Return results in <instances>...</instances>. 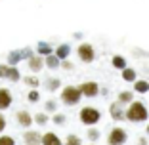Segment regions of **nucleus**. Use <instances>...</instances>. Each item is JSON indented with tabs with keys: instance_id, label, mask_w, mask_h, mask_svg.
<instances>
[{
	"instance_id": "f257e3e1",
	"label": "nucleus",
	"mask_w": 149,
	"mask_h": 145,
	"mask_svg": "<svg viewBox=\"0 0 149 145\" xmlns=\"http://www.w3.org/2000/svg\"><path fill=\"white\" fill-rule=\"evenodd\" d=\"M147 119H149V111H147V107H145V103L134 99L130 105L126 107V120L128 122L140 124V122H145Z\"/></svg>"
},
{
	"instance_id": "f03ea898",
	"label": "nucleus",
	"mask_w": 149,
	"mask_h": 145,
	"mask_svg": "<svg viewBox=\"0 0 149 145\" xmlns=\"http://www.w3.org/2000/svg\"><path fill=\"white\" fill-rule=\"evenodd\" d=\"M79 119H80V122H82L84 126L92 128L101 120V111L96 109V107H92V105H84L82 109H80V113H79Z\"/></svg>"
},
{
	"instance_id": "7ed1b4c3",
	"label": "nucleus",
	"mask_w": 149,
	"mask_h": 145,
	"mask_svg": "<svg viewBox=\"0 0 149 145\" xmlns=\"http://www.w3.org/2000/svg\"><path fill=\"white\" fill-rule=\"evenodd\" d=\"M59 99H61L63 105L74 107V105H79L80 99H82V92H80L79 86H65V88L61 90V96H59Z\"/></svg>"
},
{
	"instance_id": "20e7f679",
	"label": "nucleus",
	"mask_w": 149,
	"mask_h": 145,
	"mask_svg": "<svg viewBox=\"0 0 149 145\" xmlns=\"http://www.w3.org/2000/svg\"><path fill=\"white\" fill-rule=\"evenodd\" d=\"M128 139V134L123 126H115L109 130V136H107V145H124Z\"/></svg>"
},
{
	"instance_id": "39448f33",
	"label": "nucleus",
	"mask_w": 149,
	"mask_h": 145,
	"mask_svg": "<svg viewBox=\"0 0 149 145\" xmlns=\"http://www.w3.org/2000/svg\"><path fill=\"white\" fill-rule=\"evenodd\" d=\"M31 56H35L31 48L13 50V52H10V53H8V65H10V67H17V63H19V61H23V59L27 61V59H29Z\"/></svg>"
},
{
	"instance_id": "423d86ee",
	"label": "nucleus",
	"mask_w": 149,
	"mask_h": 145,
	"mask_svg": "<svg viewBox=\"0 0 149 145\" xmlns=\"http://www.w3.org/2000/svg\"><path fill=\"white\" fill-rule=\"evenodd\" d=\"M77 56H79V59L82 63H92L94 59H96V50H94L92 44L82 42V44H79V48H77Z\"/></svg>"
},
{
	"instance_id": "0eeeda50",
	"label": "nucleus",
	"mask_w": 149,
	"mask_h": 145,
	"mask_svg": "<svg viewBox=\"0 0 149 145\" xmlns=\"http://www.w3.org/2000/svg\"><path fill=\"white\" fill-rule=\"evenodd\" d=\"M79 88H80V92H82V97H96V96H100V92H101L100 84H97L96 80H88V82H82Z\"/></svg>"
},
{
	"instance_id": "6e6552de",
	"label": "nucleus",
	"mask_w": 149,
	"mask_h": 145,
	"mask_svg": "<svg viewBox=\"0 0 149 145\" xmlns=\"http://www.w3.org/2000/svg\"><path fill=\"white\" fill-rule=\"evenodd\" d=\"M109 114H111V119L117 120V122L126 120V109H124V105L118 103V101H113V103L109 105Z\"/></svg>"
},
{
	"instance_id": "1a4fd4ad",
	"label": "nucleus",
	"mask_w": 149,
	"mask_h": 145,
	"mask_svg": "<svg viewBox=\"0 0 149 145\" xmlns=\"http://www.w3.org/2000/svg\"><path fill=\"white\" fill-rule=\"evenodd\" d=\"M15 120H17V124H19L21 128L29 130V128L33 126V122H35V117H33L29 111L21 109V111H17V113H15Z\"/></svg>"
},
{
	"instance_id": "9d476101",
	"label": "nucleus",
	"mask_w": 149,
	"mask_h": 145,
	"mask_svg": "<svg viewBox=\"0 0 149 145\" xmlns=\"http://www.w3.org/2000/svg\"><path fill=\"white\" fill-rule=\"evenodd\" d=\"M27 67H29V71H33V73H40V71L44 69V57L38 56V53H35V56H31L29 59H27Z\"/></svg>"
},
{
	"instance_id": "9b49d317",
	"label": "nucleus",
	"mask_w": 149,
	"mask_h": 145,
	"mask_svg": "<svg viewBox=\"0 0 149 145\" xmlns=\"http://www.w3.org/2000/svg\"><path fill=\"white\" fill-rule=\"evenodd\" d=\"M23 141H25V145H40L42 143V134L36 132V130H25Z\"/></svg>"
},
{
	"instance_id": "f8f14e48",
	"label": "nucleus",
	"mask_w": 149,
	"mask_h": 145,
	"mask_svg": "<svg viewBox=\"0 0 149 145\" xmlns=\"http://www.w3.org/2000/svg\"><path fill=\"white\" fill-rule=\"evenodd\" d=\"M12 101H13V96L8 88H0V111H6L12 107Z\"/></svg>"
},
{
	"instance_id": "ddd939ff",
	"label": "nucleus",
	"mask_w": 149,
	"mask_h": 145,
	"mask_svg": "<svg viewBox=\"0 0 149 145\" xmlns=\"http://www.w3.org/2000/svg\"><path fill=\"white\" fill-rule=\"evenodd\" d=\"M40 145H63V139L56 132H46L42 134V143Z\"/></svg>"
},
{
	"instance_id": "4468645a",
	"label": "nucleus",
	"mask_w": 149,
	"mask_h": 145,
	"mask_svg": "<svg viewBox=\"0 0 149 145\" xmlns=\"http://www.w3.org/2000/svg\"><path fill=\"white\" fill-rule=\"evenodd\" d=\"M54 53H56V56L59 57L61 61H65L67 57H69V53H71V46L67 44V42H63V44H59L56 50H54Z\"/></svg>"
},
{
	"instance_id": "2eb2a0df",
	"label": "nucleus",
	"mask_w": 149,
	"mask_h": 145,
	"mask_svg": "<svg viewBox=\"0 0 149 145\" xmlns=\"http://www.w3.org/2000/svg\"><path fill=\"white\" fill-rule=\"evenodd\" d=\"M44 88H46V92H57V90L61 88V80L59 78H56V76H54V78H48V80H44Z\"/></svg>"
},
{
	"instance_id": "dca6fc26",
	"label": "nucleus",
	"mask_w": 149,
	"mask_h": 145,
	"mask_svg": "<svg viewBox=\"0 0 149 145\" xmlns=\"http://www.w3.org/2000/svg\"><path fill=\"white\" fill-rule=\"evenodd\" d=\"M36 53L42 56V57H48V56L54 53V48H52V44H48V42H38V44H36Z\"/></svg>"
},
{
	"instance_id": "f3484780",
	"label": "nucleus",
	"mask_w": 149,
	"mask_h": 145,
	"mask_svg": "<svg viewBox=\"0 0 149 145\" xmlns=\"http://www.w3.org/2000/svg\"><path fill=\"white\" fill-rule=\"evenodd\" d=\"M44 65L48 67V69H59L61 67V59L56 56V53H52V56H48V57H44Z\"/></svg>"
},
{
	"instance_id": "a211bd4d",
	"label": "nucleus",
	"mask_w": 149,
	"mask_h": 145,
	"mask_svg": "<svg viewBox=\"0 0 149 145\" xmlns=\"http://www.w3.org/2000/svg\"><path fill=\"white\" fill-rule=\"evenodd\" d=\"M120 75H123V80L124 82H136L138 80V73H136V69H132V67H126L124 71H120Z\"/></svg>"
},
{
	"instance_id": "6ab92c4d",
	"label": "nucleus",
	"mask_w": 149,
	"mask_h": 145,
	"mask_svg": "<svg viewBox=\"0 0 149 145\" xmlns=\"http://www.w3.org/2000/svg\"><path fill=\"white\" fill-rule=\"evenodd\" d=\"M111 65H113L115 69H118V71H124V69L128 67L126 57H124V56H118V53H117V56L111 57Z\"/></svg>"
},
{
	"instance_id": "aec40b11",
	"label": "nucleus",
	"mask_w": 149,
	"mask_h": 145,
	"mask_svg": "<svg viewBox=\"0 0 149 145\" xmlns=\"http://www.w3.org/2000/svg\"><path fill=\"white\" fill-rule=\"evenodd\" d=\"M117 101H118V103H123V105H130L132 101H134V92H130V90L118 92V96H117Z\"/></svg>"
},
{
	"instance_id": "412c9836",
	"label": "nucleus",
	"mask_w": 149,
	"mask_h": 145,
	"mask_svg": "<svg viewBox=\"0 0 149 145\" xmlns=\"http://www.w3.org/2000/svg\"><path fill=\"white\" fill-rule=\"evenodd\" d=\"M147 92H149L147 80H136L134 82V94H147Z\"/></svg>"
},
{
	"instance_id": "4be33fe9",
	"label": "nucleus",
	"mask_w": 149,
	"mask_h": 145,
	"mask_svg": "<svg viewBox=\"0 0 149 145\" xmlns=\"http://www.w3.org/2000/svg\"><path fill=\"white\" fill-rule=\"evenodd\" d=\"M48 120H50V114L46 113V111H40V113L35 114V124L36 126H46Z\"/></svg>"
},
{
	"instance_id": "5701e85b",
	"label": "nucleus",
	"mask_w": 149,
	"mask_h": 145,
	"mask_svg": "<svg viewBox=\"0 0 149 145\" xmlns=\"http://www.w3.org/2000/svg\"><path fill=\"white\" fill-rule=\"evenodd\" d=\"M23 82L27 84V86H29V88L31 90H36L40 86V80H38V76H35V75H29V76H23Z\"/></svg>"
},
{
	"instance_id": "b1692460",
	"label": "nucleus",
	"mask_w": 149,
	"mask_h": 145,
	"mask_svg": "<svg viewBox=\"0 0 149 145\" xmlns=\"http://www.w3.org/2000/svg\"><path fill=\"white\" fill-rule=\"evenodd\" d=\"M6 80H10V82H17V80H21V73H19L17 67H10Z\"/></svg>"
},
{
	"instance_id": "393cba45",
	"label": "nucleus",
	"mask_w": 149,
	"mask_h": 145,
	"mask_svg": "<svg viewBox=\"0 0 149 145\" xmlns=\"http://www.w3.org/2000/svg\"><path fill=\"white\" fill-rule=\"evenodd\" d=\"M44 111H46L48 114H50V113H52V114H56V113H57V101L50 97V99L46 101V103H44Z\"/></svg>"
},
{
	"instance_id": "a878e982",
	"label": "nucleus",
	"mask_w": 149,
	"mask_h": 145,
	"mask_svg": "<svg viewBox=\"0 0 149 145\" xmlns=\"http://www.w3.org/2000/svg\"><path fill=\"white\" fill-rule=\"evenodd\" d=\"M86 137H88L90 141H97V139L101 137V132L97 130L96 126H92V128H88V130H86Z\"/></svg>"
},
{
	"instance_id": "bb28decb",
	"label": "nucleus",
	"mask_w": 149,
	"mask_h": 145,
	"mask_svg": "<svg viewBox=\"0 0 149 145\" xmlns=\"http://www.w3.org/2000/svg\"><path fill=\"white\" fill-rule=\"evenodd\" d=\"M63 145H82V139H80V136H77V134H69V136L65 137V141H63Z\"/></svg>"
},
{
	"instance_id": "cd10ccee",
	"label": "nucleus",
	"mask_w": 149,
	"mask_h": 145,
	"mask_svg": "<svg viewBox=\"0 0 149 145\" xmlns=\"http://www.w3.org/2000/svg\"><path fill=\"white\" fill-rule=\"evenodd\" d=\"M52 122H54V124H57V126H63V124L67 122V117H65L63 113H56V114L52 117Z\"/></svg>"
},
{
	"instance_id": "c85d7f7f",
	"label": "nucleus",
	"mask_w": 149,
	"mask_h": 145,
	"mask_svg": "<svg viewBox=\"0 0 149 145\" xmlns=\"http://www.w3.org/2000/svg\"><path fill=\"white\" fill-rule=\"evenodd\" d=\"M27 101L38 103V101H40V92H38V90H29V94H27Z\"/></svg>"
},
{
	"instance_id": "c756f323",
	"label": "nucleus",
	"mask_w": 149,
	"mask_h": 145,
	"mask_svg": "<svg viewBox=\"0 0 149 145\" xmlns=\"http://www.w3.org/2000/svg\"><path fill=\"white\" fill-rule=\"evenodd\" d=\"M0 145H15V139H13L12 136H0Z\"/></svg>"
},
{
	"instance_id": "7c9ffc66",
	"label": "nucleus",
	"mask_w": 149,
	"mask_h": 145,
	"mask_svg": "<svg viewBox=\"0 0 149 145\" xmlns=\"http://www.w3.org/2000/svg\"><path fill=\"white\" fill-rule=\"evenodd\" d=\"M6 126H8V120H6V117L2 113H0V136H2V132L6 130Z\"/></svg>"
},
{
	"instance_id": "2f4dec72",
	"label": "nucleus",
	"mask_w": 149,
	"mask_h": 145,
	"mask_svg": "<svg viewBox=\"0 0 149 145\" xmlns=\"http://www.w3.org/2000/svg\"><path fill=\"white\" fill-rule=\"evenodd\" d=\"M8 69H10L8 63H6V65H0V78L6 80V76H8Z\"/></svg>"
},
{
	"instance_id": "473e14b6",
	"label": "nucleus",
	"mask_w": 149,
	"mask_h": 145,
	"mask_svg": "<svg viewBox=\"0 0 149 145\" xmlns=\"http://www.w3.org/2000/svg\"><path fill=\"white\" fill-rule=\"evenodd\" d=\"M61 67H63L65 71H73V69H74V65H73V63L69 61V59H65V61H61Z\"/></svg>"
},
{
	"instance_id": "72a5a7b5",
	"label": "nucleus",
	"mask_w": 149,
	"mask_h": 145,
	"mask_svg": "<svg viewBox=\"0 0 149 145\" xmlns=\"http://www.w3.org/2000/svg\"><path fill=\"white\" fill-rule=\"evenodd\" d=\"M138 145H147V139H145V137H141V139L138 141Z\"/></svg>"
},
{
	"instance_id": "f704fd0d",
	"label": "nucleus",
	"mask_w": 149,
	"mask_h": 145,
	"mask_svg": "<svg viewBox=\"0 0 149 145\" xmlns=\"http://www.w3.org/2000/svg\"><path fill=\"white\" fill-rule=\"evenodd\" d=\"M145 130H147V134H149V124H147V128H145Z\"/></svg>"
},
{
	"instance_id": "c9c22d12",
	"label": "nucleus",
	"mask_w": 149,
	"mask_h": 145,
	"mask_svg": "<svg viewBox=\"0 0 149 145\" xmlns=\"http://www.w3.org/2000/svg\"><path fill=\"white\" fill-rule=\"evenodd\" d=\"M90 145H96V143H90Z\"/></svg>"
}]
</instances>
